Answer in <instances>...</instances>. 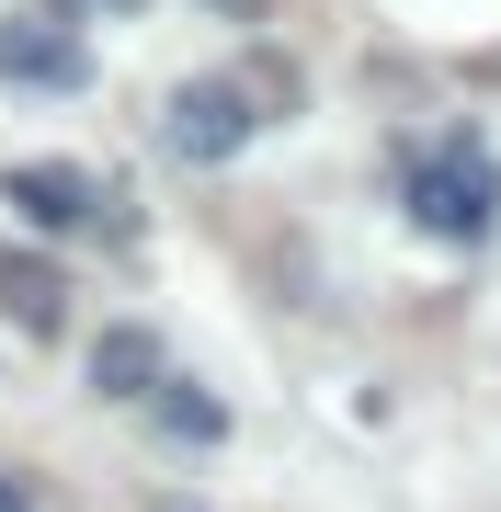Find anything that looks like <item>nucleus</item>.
<instances>
[{
	"label": "nucleus",
	"mask_w": 501,
	"mask_h": 512,
	"mask_svg": "<svg viewBox=\"0 0 501 512\" xmlns=\"http://www.w3.org/2000/svg\"><path fill=\"white\" fill-rule=\"evenodd\" d=\"M410 228H433V239H490L501 228V160L479 137H445L410 171Z\"/></svg>",
	"instance_id": "obj_1"
},
{
	"label": "nucleus",
	"mask_w": 501,
	"mask_h": 512,
	"mask_svg": "<svg viewBox=\"0 0 501 512\" xmlns=\"http://www.w3.org/2000/svg\"><path fill=\"white\" fill-rule=\"evenodd\" d=\"M251 126H262V114H251V92H240V80H183V92H171V114H160V148L205 171V160H228Z\"/></svg>",
	"instance_id": "obj_2"
},
{
	"label": "nucleus",
	"mask_w": 501,
	"mask_h": 512,
	"mask_svg": "<svg viewBox=\"0 0 501 512\" xmlns=\"http://www.w3.org/2000/svg\"><path fill=\"white\" fill-rule=\"evenodd\" d=\"M0 205H23L35 228H92L103 217V183L69 171V160H12V171H0Z\"/></svg>",
	"instance_id": "obj_3"
},
{
	"label": "nucleus",
	"mask_w": 501,
	"mask_h": 512,
	"mask_svg": "<svg viewBox=\"0 0 501 512\" xmlns=\"http://www.w3.org/2000/svg\"><path fill=\"white\" fill-rule=\"evenodd\" d=\"M0 80H23V92H80L92 57L57 35V23H35V12H0Z\"/></svg>",
	"instance_id": "obj_4"
},
{
	"label": "nucleus",
	"mask_w": 501,
	"mask_h": 512,
	"mask_svg": "<svg viewBox=\"0 0 501 512\" xmlns=\"http://www.w3.org/2000/svg\"><path fill=\"white\" fill-rule=\"evenodd\" d=\"M0 308H12V330H46L69 319V285H57V262H35V251H12V239H0Z\"/></svg>",
	"instance_id": "obj_5"
},
{
	"label": "nucleus",
	"mask_w": 501,
	"mask_h": 512,
	"mask_svg": "<svg viewBox=\"0 0 501 512\" xmlns=\"http://www.w3.org/2000/svg\"><path fill=\"white\" fill-rule=\"evenodd\" d=\"M171 365H160V342H149V330H103V342H92V387H103V399H149V387H160Z\"/></svg>",
	"instance_id": "obj_6"
},
{
	"label": "nucleus",
	"mask_w": 501,
	"mask_h": 512,
	"mask_svg": "<svg viewBox=\"0 0 501 512\" xmlns=\"http://www.w3.org/2000/svg\"><path fill=\"white\" fill-rule=\"evenodd\" d=\"M149 410H160V433H171V444H217V433H228V399H205L194 376H160V387H149Z\"/></svg>",
	"instance_id": "obj_7"
},
{
	"label": "nucleus",
	"mask_w": 501,
	"mask_h": 512,
	"mask_svg": "<svg viewBox=\"0 0 501 512\" xmlns=\"http://www.w3.org/2000/svg\"><path fill=\"white\" fill-rule=\"evenodd\" d=\"M0 512H23V478H0Z\"/></svg>",
	"instance_id": "obj_8"
},
{
	"label": "nucleus",
	"mask_w": 501,
	"mask_h": 512,
	"mask_svg": "<svg viewBox=\"0 0 501 512\" xmlns=\"http://www.w3.org/2000/svg\"><path fill=\"white\" fill-rule=\"evenodd\" d=\"M160 512H183V501H160Z\"/></svg>",
	"instance_id": "obj_9"
}]
</instances>
